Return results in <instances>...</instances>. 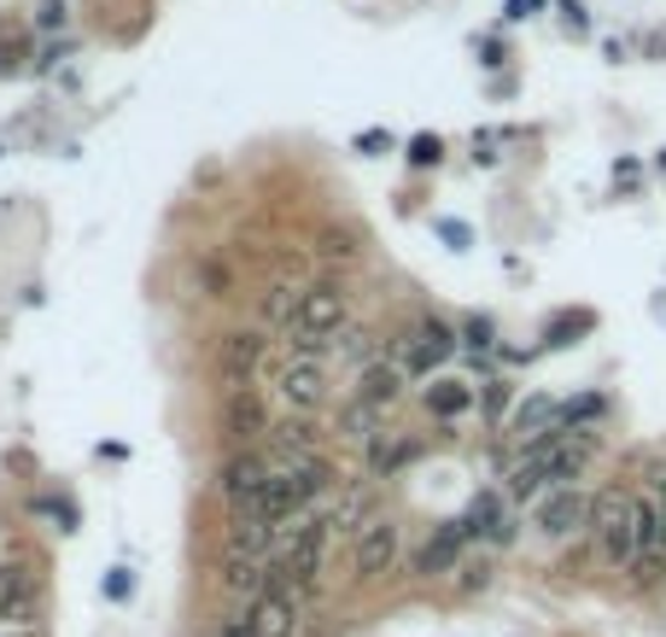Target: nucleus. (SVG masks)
<instances>
[{"label": "nucleus", "mask_w": 666, "mask_h": 637, "mask_svg": "<svg viewBox=\"0 0 666 637\" xmlns=\"http://www.w3.org/2000/svg\"><path fill=\"white\" fill-rule=\"evenodd\" d=\"M346 322H351V292L339 281H310L305 305H298V316H292V339L310 351V346H328Z\"/></svg>", "instance_id": "nucleus-1"}, {"label": "nucleus", "mask_w": 666, "mask_h": 637, "mask_svg": "<svg viewBox=\"0 0 666 637\" xmlns=\"http://www.w3.org/2000/svg\"><path fill=\"white\" fill-rule=\"evenodd\" d=\"M590 509H596V504H590L585 491H567V486H561V491H549L544 504H538V533H544V538H567V533H579L585 520H590Z\"/></svg>", "instance_id": "nucleus-8"}, {"label": "nucleus", "mask_w": 666, "mask_h": 637, "mask_svg": "<svg viewBox=\"0 0 666 637\" xmlns=\"http://www.w3.org/2000/svg\"><path fill=\"white\" fill-rule=\"evenodd\" d=\"M269 480H275V462L264 457V450H240V457L222 468L217 486H222V497H228L235 509H246V504H258V497H264Z\"/></svg>", "instance_id": "nucleus-6"}, {"label": "nucleus", "mask_w": 666, "mask_h": 637, "mask_svg": "<svg viewBox=\"0 0 666 637\" xmlns=\"http://www.w3.org/2000/svg\"><path fill=\"white\" fill-rule=\"evenodd\" d=\"M246 620H251V631H258V637H292L298 631V597H292V590H281V585H269L264 597L246 608Z\"/></svg>", "instance_id": "nucleus-9"}, {"label": "nucleus", "mask_w": 666, "mask_h": 637, "mask_svg": "<svg viewBox=\"0 0 666 637\" xmlns=\"http://www.w3.org/2000/svg\"><path fill=\"white\" fill-rule=\"evenodd\" d=\"M468 520H474V533H486L491 544H509V538H515V520H509V509H503L491 491H486V497H479V504L468 509Z\"/></svg>", "instance_id": "nucleus-17"}, {"label": "nucleus", "mask_w": 666, "mask_h": 637, "mask_svg": "<svg viewBox=\"0 0 666 637\" xmlns=\"http://www.w3.org/2000/svg\"><path fill=\"white\" fill-rule=\"evenodd\" d=\"M222 434L235 445H251V439L275 434V427H269V398L251 392V386H235V392L222 398Z\"/></svg>", "instance_id": "nucleus-5"}, {"label": "nucleus", "mask_w": 666, "mask_h": 637, "mask_svg": "<svg viewBox=\"0 0 666 637\" xmlns=\"http://www.w3.org/2000/svg\"><path fill=\"white\" fill-rule=\"evenodd\" d=\"M556 416L561 409L549 404V398H533L520 409V421H515V439H526V445H544V427H556Z\"/></svg>", "instance_id": "nucleus-18"}, {"label": "nucleus", "mask_w": 666, "mask_h": 637, "mask_svg": "<svg viewBox=\"0 0 666 637\" xmlns=\"http://www.w3.org/2000/svg\"><path fill=\"white\" fill-rule=\"evenodd\" d=\"M392 561H398V520L375 515L369 527L351 538V574H357V579H380Z\"/></svg>", "instance_id": "nucleus-3"}, {"label": "nucleus", "mask_w": 666, "mask_h": 637, "mask_svg": "<svg viewBox=\"0 0 666 637\" xmlns=\"http://www.w3.org/2000/svg\"><path fill=\"white\" fill-rule=\"evenodd\" d=\"M590 533L603 544V556L614 567H632V550H637V497L626 491H603L590 509Z\"/></svg>", "instance_id": "nucleus-2"}, {"label": "nucleus", "mask_w": 666, "mask_h": 637, "mask_svg": "<svg viewBox=\"0 0 666 637\" xmlns=\"http://www.w3.org/2000/svg\"><path fill=\"white\" fill-rule=\"evenodd\" d=\"M321 398H328V369L310 357H298L287 362V375H281V404L298 409V416H310V409H321Z\"/></svg>", "instance_id": "nucleus-7"}, {"label": "nucleus", "mask_w": 666, "mask_h": 637, "mask_svg": "<svg viewBox=\"0 0 666 637\" xmlns=\"http://www.w3.org/2000/svg\"><path fill=\"white\" fill-rule=\"evenodd\" d=\"M450 351H456V334H450L445 322H421V334L404 346V357H398V362H404V375H433Z\"/></svg>", "instance_id": "nucleus-10"}, {"label": "nucleus", "mask_w": 666, "mask_h": 637, "mask_svg": "<svg viewBox=\"0 0 666 637\" xmlns=\"http://www.w3.org/2000/svg\"><path fill=\"white\" fill-rule=\"evenodd\" d=\"M398 380H404V362H369V369H357V404L362 409H380L398 398Z\"/></svg>", "instance_id": "nucleus-14"}, {"label": "nucleus", "mask_w": 666, "mask_h": 637, "mask_svg": "<svg viewBox=\"0 0 666 637\" xmlns=\"http://www.w3.org/2000/svg\"><path fill=\"white\" fill-rule=\"evenodd\" d=\"M503 404H509V380H497V386H491V398H486V409H491V416H497Z\"/></svg>", "instance_id": "nucleus-19"}, {"label": "nucleus", "mask_w": 666, "mask_h": 637, "mask_svg": "<svg viewBox=\"0 0 666 637\" xmlns=\"http://www.w3.org/2000/svg\"><path fill=\"white\" fill-rule=\"evenodd\" d=\"M468 538H474V520H468V515H463V520H445V527L433 533V544L421 550V574H445V567L463 556Z\"/></svg>", "instance_id": "nucleus-13"}, {"label": "nucleus", "mask_w": 666, "mask_h": 637, "mask_svg": "<svg viewBox=\"0 0 666 637\" xmlns=\"http://www.w3.org/2000/svg\"><path fill=\"white\" fill-rule=\"evenodd\" d=\"M321 252H328V258H351V240H346V235H334L328 246H321Z\"/></svg>", "instance_id": "nucleus-20"}, {"label": "nucleus", "mask_w": 666, "mask_h": 637, "mask_svg": "<svg viewBox=\"0 0 666 637\" xmlns=\"http://www.w3.org/2000/svg\"><path fill=\"white\" fill-rule=\"evenodd\" d=\"M222 637H258V631H251V620L240 614V620H228V626H222Z\"/></svg>", "instance_id": "nucleus-21"}, {"label": "nucleus", "mask_w": 666, "mask_h": 637, "mask_svg": "<svg viewBox=\"0 0 666 637\" xmlns=\"http://www.w3.org/2000/svg\"><path fill=\"white\" fill-rule=\"evenodd\" d=\"M474 386L463 380V375H445V380H433L427 386V409H433V416H439V421H450V416H463V409H474Z\"/></svg>", "instance_id": "nucleus-15"}, {"label": "nucleus", "mask_w": 666, "mask_h": 637, "mask_svg": "<svg viewBox=\"0 0 666 637\" xmlns=\"http://www.w3.org/2000/svg\"><path fill=\"white\" fill-rule=\"evenodd\" d=\"M30 608H36V574L24 561H7L0 567V626H18Z\"/></svg>", "instance_id": "nucleus-11"}, {"label": "nucleus", "mask_w": 666, "mask_h": 637, "mask_svg": "<svg viewBox=\"0 0 666 637\" xmlns=\"http://www.w3.org/2000/svg\"><path fill=\"white\" fill-rule=\"evenodd\" d=\"M660 561H666V504L660 497H637V550H632L637 579H655Z\"/></svg>", "instance_id": "nucleus-4"}, {"label": "nucleus", "mask_w": 666, "mask_h": 637, "mask_svg": "<svg viewBox=\"0 0 666 637\" xmlns=\"http://www.w3.org/2000/svg\"><path fill=\"white\" fill-rule=\"evenodd\" d=\"M264 351H269V339H264L258 328H246V334H228V339H222L217 362H222V375L240 386V380H246V375H251V369H258V362H264Z\"/></svg>", "instance_id": "nucleus-12"}, {"label": "nucleus", "mask_w": 666, "mask_h": 637, "mask_svg": "<svg viewBox=\"0 0 666 637\" xmlns=\"http://www.w3.org/2000/svg\"><path fill=\"white\" fill-rule=\"evenodd\" d=\"M298 305H305V287H292V281H275V287H264V299H258V316H264V328H292V316H298Z\"/></svg>", "instance_id": "nucleus-16"}]
</instances>
